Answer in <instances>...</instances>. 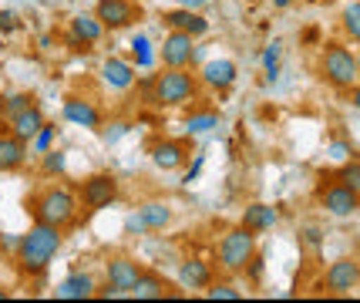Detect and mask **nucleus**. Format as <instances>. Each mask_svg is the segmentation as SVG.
Instances as JSON below:
<instances>
[{
  "label": "nucleus",
  "mask_w": 360,
  "mask_h": 303,
  "mask_svg": "<svg viewBox=\"0 0 360 303\" xmlns=\"http://www.w3.org/2000/svg\"><path fill=\"white\" fill-rule=\"evenodd\" d=\"M64 44L75 51V54H88V51H91V44H88V41H81L78 34H71V31H64Z\"/></svg>",
  "instance_id": "nucleus-36"
},
{
  "label": "nucleus",
  "mask_w": 360,
  "mask_h": 303,
  "mask_svg": "<svg viewBox=\"0 0 360 303\" xmlns=\"http://www.w3.org/2000/svg\"><path fill=\"white\" fill-rule=\"evenodd\" d=\"M61 115H64V122H71V125H78V128H91V131L101 128V108H98L94 101H88V98H81V95L64 98Z\"/></svg>",
  "instance_id": "nucleus-17"
},
{
  "label": "nucleus",
  "mask_w": 360,
  "mask_h": 303,
  "mask_svg": "<svg viewBox=\"0 0 360 303\" xmlns=\"http://www.w3.org/2000/svg\"><path fill=\"white\" fill-rule=\"evenodd\" d=\"M340 31H344L347 41L360 44V0H350L340 11Z\"/></svg>",
  "instance_id": "nucleus-27"
},
{
  "label": "nucleus",
  "mask_w": 360,
  "mask_h": 303,
  "mask_svg": "<svg viewBox=\"0 0 360 303\" xmlns=\"http://www.w3.org/2000/svg\"><path fill=\"white\" fill-rule=\"evenodd\" d=\"M316 75L323 84H330L333 91H350L360 81L357 71V51H350L344 41H330L320 51V61H316Z\"/></svg>",
  "instance_id": "nucleus-4"
},
{
  "label": "nucleus",
  "mask_w": 360,
  "mask_h": 303,
  "mask_svg": "<svg viewBox=\"0 0 360 303\" xmlns=\"http://www.w3.org/2000/svg\"><path fill=\"white\" fill-rule=\"evenodd\" d=\"M276 223H280V212H276V206H266V202H252V206H246L243 209V219H239V226H246V229L256 233V236L269 233Z\"/></svg>",
  "instance_id": "nucleus-21"
},
{
  "label": "nucleus",
  "mask_w": 360,
  "mask_h": 303,
  "mask_svg": "<svg viewBox=\"0 0 360 303\" xmlns=\"http://www.w3.org/2000/svg\"><path fill=\"white\" fill-rule=\"evenodd\" d=\"M125 229H128V233H131V236H139V233H148V229L141 226L139 212H131V216H128V219H125Z\"/></svg>",
  "instance_id": "nucleus-39"
},
{
  "label": "nucleus",
  "mask_w": 360,
  "mask_h": 303,
  "mask_svg": "<svg viewBox=\"0 0 360 303\" xmlns=\"http://www.w3.org/2000/svg\"><path fill=\"white\" fill-rule=\"evenodd\" d=\"M323 287H327V293H333V297H347V293L360 290V259L344 256V259L330 263L327 273H323Z\"/></svg>",
  "instance_id": "nucleus-11"
},
{
  "label": "nucleus",
  "mask_w": 360,
  "mask_h": 303,
  "mask_svg": "<svg viewBox=\"0 0 360 303\" xmlns=\"http://www.w3.org/2000/svg\"><path fill=\"white\" fill-rule=\"evenodd\" d=\"M128 61L135 64L139 71H152L155 67L158 51L152 48L148 34H131V41H128Z\"/></svg>",
  "instance_id": "nucleus-24"
},
{
  "label": "nucleus",
  "mask_w": 360,
  "mask_h": 303,
  "mask_svg": "<svg viewBox=\"0 0 360 303\" xmlns=\"http://www.w3.org/2000/svg\"><path fill=\"white\" fill-rule=\"evenodd\" d=\"M202 84L192 67H162L152 78V105L158 108H186L199 101Z\"/></svg>",
  "instance_id": "nucleus-3"
},
{
  "label": "nucleus",
  "mask_w": 360,
  "mask_h": 303,
  "mask_svg": "<svg viewBox=\"0 0 360 303\" xmlns=\"http://www.w3.org/2000/svg\"><path fill=\"white\" fill-rule=\"evenodd\" d=\"M98 75H101L108 91H131L135 81H139V67L128 61V58H115V54H111V58H105Z\"/></svg>",
  "instance_id": "nucleus-15"
},
{
  "label": "nucleus",
  "mask_w": 360,
  "mask_h": 303,
  "mask_svg": "<svg viewBox=\"0 0 360 303\" xmlns=\"http://www.w3.org/2000/svg\"><path fill=\"white\" fill-rule=\"evenodd\" d=\"M148 159L162 172H179L192 159V145L186 138H155V142L148 145Z\"/></svg>",
  "instance_id": "nucleus-9"
},
{
  "label": "nucleus",
  "mask_w": 360,
  "mask_h": 303,
  "mask_svg": "<svg viewBox=\"0 0 360 303\" xmlns=\"http://www.w3.org/2000/svg\"><path fill=\"white\" fill-rule=\"evenodd\" d=\"M47 118H44V112H41V105L34 101V105H27L24 112H17L14 118H7V128L14 131L17 138H24V142L31 145V138L37 135V128L44 125Z\"/></svg>",
  "instance_id": "nucleus-22"
},
{
  "label": "nucleus",
  "mask_w": 360,
  "mask_h": 303,
  "mask_svg": "<svg viewBox=\"0 0 360 303\" xmlns=\"http://www.w3.org/2000/svg\"><path fill=\"white\" fill-rule=\"evenodd\" d=\"M64 246V229L47 223H34L24 236H17L14 246V266L20 276H44L54 263V256Z\"/></svg>",
  "instance_id": "nucleus-1"
},
{
  "label": "nucleus",
  "mask_w": 360,
  "mask_h": 303,
  "mask_svg": "<svg viewBox=\"0 0 360 303\" xmlns=\"http://www.w3.org/2000/svg\"><path fill=\"white\" fill-rule=\"evenodd\" d=\"M280 61H283V44L273 41V44H266V51H263V78L266 81L280 78Z\"/></svg>",
  "instance_id": "nucleus-30"
},
{
  "label": "nucleus",
  "mask_w": 360,
  "mask_h": 303,
  "mask_svg": "<svg viewBox=\"0 0 360 303\" xmlns=\"http://www.w3.org/2000/svg\"><path fill=\"white\" fill-rule=\"evenodd\" d=\"M179 7H188V11H205V7H212V0H179Z\"/></svg>",
  "instance_id": "nucleus-40"
},
{
  "label": "nucleus",
  "mask_w": 360,
  "mask_h": 303,
  "mask_svg": "<svg viewBox=\"0 0 360 303\" xmlns=\"http://www.w3.org/2000/svg\"><path fill=\"white\" fill-rule=\"evenodd\" d=\"M20 20H17L14 11H0V31H17Z\"/></svg>",
  "instance_id": "nucleus-38"
},
{
  "label": "nucleus",
  "mask_w": 360,
  "mask_h": 303,
  "mask_svg": "<svg viewBox=\"0 0 360 303\" xmlns=\"http://www.w3.org/2000/svg\"><path fill=\"white\" fill-rule=\"evenodd\" d=\"M212 280H216V266L209 259H202V256H188V259L179 263V287L188 290V293L192 290H205Z\"/></svg>",
  "instance_id": "nucleus-18"
},
{
  "label": "nucleus",
  "mask_w": 360,
  "mask_h": 303,
  "mask_svg": "<svg viewBox=\"0 0 360 303\" xmlns=\"http://www.w3.org/2000/svg\"><path fill=\"white\" fill-rule=\"evenodd\" d=\"M27 212L34 216V223H47V226H58V229H71L78 226L81 219V202H78V192L71 186H61V182H51L44 189H37L27 199Z\"/></svg>",
  "instance_id": "nucleus-2"
},
{
  "label": "nucleus",
  "mask_w": 360,
  "mask_h": 303,
  "mask_svg": "<svg viewBox=\"0 0 360 303\" xmlns=\"http://www.w3.org/2000/svg\"><path fill=\"white\" fill-rule=\"evenodd\" d=\"M162 24L169 31H182L192 34L195 41L209 34V20H205L202 11H188V7H172V11H162Z\"/></svg>",
  "instance_id": "nucleus-16"
},
{
  "label": "nucleus",
  "mask_w": 360,
  "mask_h": 303,
  "mask_svg": "<svg viewBox=\"0 0 360 303\" xmlns=\"http://www.w3.org/2000/svg\"><path fill=\"white\" fill-rule=\"evenodd\" d=\"M141 270L145 266L135 256H111L105 263V287H98V297H128Z\"/></svg>",
  "instance_id": "nucleus-6"
},
{
  "label": "nucleus",
  "mask_w": 360,
  "mask_h": 303,
  "mask_svg": "<svg viewBox=\"0 0 360 303\" xmlns=\"http://www.w3.org/2000/svg\"><path fill=\"white\" fill-rule=\"evenodd\" d=\"M192 51H195L192 34L169 31L165 41L158 44V61H162V67H192Z\"/></svg>",
  "instance_id": "nucleus-12"
},
{
  "label": "nucleus",
  "mask_w": 360,
  "mask_h": 303,
  "mask_svg": "<svg viewBox=\"0 0 360 303\" xmlns=\"http://www.w3.org/2000/svg\"><path fill=\"white\" fill-rule=\"evenodd\" d=\"M125 131H128V125H125V122H111L108 128H101V138H105V142H108V145H115V142H118V138H122V135H125Z\"/></svg>",
  "instance_id": "nucleus-35"
},
{
  "label": "nucleus",
  "mask_w": 360,
  "mask_h": 303,
  "mask_svg": "<svg viewBox=\"0 0 360 303\" xmlns=\"http://www.w3.org/2000/svg\"><path fill=\"white\" fill-rule=\"evenodd\" d=\"M259 253V243H256V233H250L246 226H236V229H226L222 240L216 243V263L226 276H243L246 263Z\"/></svg>",
  "instance_id": "nucleus-5"
},
{
  "label": "nucleus",
  "mask_w": 360,
  "mask_h": 303,
  "mask_svg": "<svg viewBox=\"0 0 360 303\" xmlns=\"http://www.w3.org/2000/svg\"><path fill=\"white\" fill-rule=\"evenodd\" d=\"M290 4H293V0H273V7H276V11H286Z\"/></svg>",
  "instance_id": "nucleus-42"
},
{
  "label": "nucleus",
  "mask_w": 360,
  "mask_h": 303,
  "mask_svg": "<svg viewBox=\"0 0 360 303\" xmlns=\"http://www.w3.org/2000/svg\"><path fill=\"white\" fill-rule=\"evenodd\" d=\"M94 17L105 24V31H128L141 20V7L139 0H98Z\"/></svg>",
  "instance_id": "nucleus-8"
},
{
  "label": "nucleus",
  "mask_w": 360,
  "mask_h": 303,
  "mask_svg": "<svg viewBox=\"0 0 360 303\" xmlns=\"http://www.w3.org/2000/svg\"><path fill=\"white\" fill-rule=\"evenodd\" d=\"M212 128H219V112H216V108H192V115L186 118L188 138H192V135H205V131H212Z\"/></svg>",
  "instance_id": "nucleus-26"
},
{
  "label": "nucleus",
  "mask_w": 360,
  "mask_h": 303,
  "mask_svg": "<svg viewBox=\"0 0 360 303\" xmlns=\"http://www.w3.org/2000/svg\"><path fill=\"white\" fill-rule=\"evenodd\" d=\"M357 71H360V48H357Z\"/></svg>",
  "instance_id": "nucleus-43"
},
{
  "label": "nucleus",
  "mask_w": 360,
  "mask_h": 303,
  "mask_svg": "<svg viewBox=\"0 0 360 303\" xmlns=\"http://www.w3.org/2000/svg\"><path fill=\"white\" fill-rule=\"evenodd\" d=\"M118 199V179L111 172H94L78 186V202L81 212H101Z\"/></svg>",
  "instance_id": "nucleus-7"
},
{
  "label": "nucleus",
  "mask_w": 360,
  "mask_h": 303,
  "mask_svg": "<svg viewBox=\"0 0 360 303\" xmlns=\"http://www.w3.org/2000/svg\"><path fill=\"white\" fill-rule=\"evenodd\" d=\"M0 250H4V233H0Z\"/></svg>",
  "instance_id": "nucleus-44"
},
{
  "label": "nucleus",
  "mask_w": 360,
  "mask_h": 303,
  "mask_svg": "<svg viewBox=\"0 0 360 303\" xmlns=\"http://www.w3.org/2000/svg\"><path fill=\"white\" fill-rule=\"evenodd\" d=\"M236 78H239V67L229 58H212V61H205L199 67V84L209 88V91H229Z\"/></svg>",
  "instance_id": "nucleus-14"
},
{
  "label": "nucleus",
  "mask_w": 360,
  "mask_h": 303,
  "mask_svg": "<svg viewBox=\"0 0 360 303\" xmlns=\"http://www.w3.org/2000/svg\"><path fill=\"white\" fill-rule=\"evenodd\" d=\"M172 206L169 202H162V199H152V202H145V206H139V219L141 226L148 229V233H162L165 226L172 223Z\"/></svg>",
  "instance_id": "nucleus-23"
},
{
  "label": "nucleus",
  "mask_w": 360,
  "mask_h": 303,
  "mask_svg": "<svg viewBox=\"0 0 360 303\" xmlns=\"http://www.w3.org/2000/svg\"><path fill=\"white\" fill-rule=\"evenodd\" d=\"M337 182H344L347 189L360 192V159L340 162V169H337Z\"/></svg>",
  "instance_id": "nucleus-33"
},
{
  "label": "nucleus",
  "mask_w": 360,
  "mask_h": 303,
  "mask_svg": "<svg viewBox=\"0 0 360 303\" xmlns=\"http://www.w3.org/2000/svg\"><path fill=\"white\" fill-rule=\"evenodd\" d=\"M54 142H58V125H54V122H44V125L37 128V135L31 138V152L34 155H44V152L54 148Z\"/></svg>",
  "instance_id": "nucleus-29"
},
{
  "label": "nucleus",
  "mask_w": 360,
  "mask_h": 303,
  "mask_svg": "<svg viewBox=\"0 0 360 303\" xmlns=\"http://www.w3.org/2000/svg\"><path fill=\"white\" fill-rule=\"evenodd\" d=\"M344 95H347V101H350V105H354V108L360 112V81L354 84V88H350V91H344Z\"/></svg>",
  "instance_id": "nucleus-41"
},
{
  "label": "nucleus",
  "mask_w": 360,
  "mask_h": 303,
  "mask_svg": "<svg viewBox=\"0 0 360 303\" xmlns=\"http://www.w3.org/2000/svg\"><path fill=\"white\" fill-rule=\"evenodd\" d=\"M327 155H330V159H333V162H337V165H340V162L354 159V148H350V145H347V142H330Z\"/></svg>",
  "instance_id": "nucleus-34"
},
{
  "label": "nucleus",
  "mask_w": 360,
  "mask_h": 303,
  "mask_svg": "<svg viewBox=\"0 0 360 303\" xmlns=\"http://www.w3.org/2000/svg\"><path fill=\"white\" fill-rule=\"evenodd\" d=\"M68 31L78 34L81 41H88L91 48L101 41V37H105V34H108V31H105V24L94 17V11H91V14H75V17H71V24H68Z\"/></svg>",
  "instance_id": "nucleus-25"
},
{
  "label": "nucleus",
  "mask_w": 360,
  "mask_h": 303,
  "mask_svg": "<svg viewBox=\"0 0 360 303\" xmlns=\"http://www.w3.org/2000/svg\"><path fill=\"white\" fill-rule=\"evenodd\" d=\"M31 159V145L24 138H17L11 128L0 131V176H11V172H20Z\"/></svg>",
  "instance_id": "nucleus-13"
},
{
  "label": "nucleus",
  "mask_w": 360,
  "mask_h": 303,
  "mask_svg": "<svg viewBox=\"0 0 360 303\" xmlns=\"http://www.w3.org/2000/svg\"><path fill=\"white\" fill-rule=\"evenodd\" d=\"M54 297L58 300H91V297H98V280H94L91 273L75 270L54 287Z\"/></svg>",
  "instance_id": "nucleus-19"
},
{
  "label": "nucleus",
  "mask_w": 360,
  "mask_h": 303,
  "mask_svg": "<svg viewBox=\"0 0 360 303\" xmlns=\"http://www.w3.org/2000/svg\"><path fill=\"white\" fill-rule=\"evenodd\" d=\"M64 169H68V155L61 148H51V152L41 155V176H64Z\"/></svg>",
  "instance_id": "nucleus-31"
},
{
  "label": "nucleus",
  "mask_w": 360,
  "mask_h": 303,
  "mask_svg": "<svg viewBox=\"0 0 360 303\" xmlns=\"http://www.w3.org/2000/svg\"><path fill=\"white\" fill-rule=\"evenodd\" d=\"M202 165H205V155H195L192 169H186V176H182V186H192V182L199 179V172H202Z\"/></svg>",
  "instance_id": "nucleus-37"
},
{
  "label": "nucleus",
  "mask_w": 360,
  "mask_h": 303,
  "mask_svg": "<svg viewBox=\"0 0 360 303\" xmlns=\"http://www.w3.org/2000/svg\"><path fill=\"white\" fill-rule=\"evenodd\" d=\"M128 297H139V300H165V297H172V283H169L162 273L141 270V276L135 280V287H131Z\"/></svg>",
  "instance_id": "nucleus-20"
},
{
  "label": "nucleus",
  "mask_w": 360,
  "mask_h": 303,
  "mask_svg": "<svg viewBox=\"0 0 360 303\" xmlns=\"http://www.w3.org/2000/svg\"><path fill=\"white\" fill-rule=\"evenodd\" d=\"M320 209H327V216H337V219H347V216H354L360 209V192L347 189L344 182H327L323 189H320Z\"/></svg>",
  "instance_id": "nucleus-10"
},
{
  "label": "nucleus",
  "mask_w": 360,
  "mask_h": 303,
  "mask_svg": "<svg viewBox=\"0 0 360 303\" xmlns=\"http://www.w3.org/2000/svg\"><path fill=\"white\" fill-rule=\"evenodd\" d=\"M37 98L31 95V91H14V95H4L0 98V115H4V122L7 118H14L17 112H24L27 105H34Z\"/></svg>",
  "instance_id": "nucleus-28"
},
{
  "label": "nucleus",
  "mask_w": 360,
  "mask_h": 303,
  "mask_svg": "<svg viewBox=\"0 0 360 303\" xmlns=\"http://www.w3.org/2000/svg\"><path fill=\"white\" fill-rule=\"evenodd\" d=\"M202 293L209 300H243V290H236L229 280H212Z\"/></svg>",
  "instance_id": "nucleus-32"
}]
</instances>
